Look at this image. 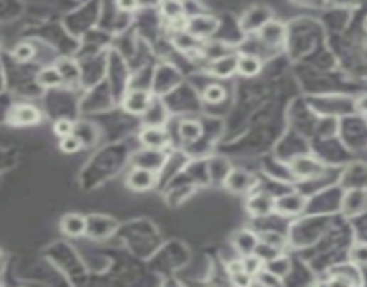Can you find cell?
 Listing matches in <instances>:
<instances>
[{"instance_id":"cell-1","label":"cell","mask_w":367,"mask_h":287,"mask_svg":"<svg viewBox=\"0 0 367 287\" xmlns=\"http://www.w3.org/2000/svg\"><path fill=\"white\" fill-rule=\"evenodd\" d=\"M290 172L297 179L310 182V179L323 178L328 172V169L326 164L321 158L314 157V155H299V157L290 160Z\"/></svg>"},{"instance_id":"cell-2","label":"cell","mask_w":367,"mask_h":287,"mask_svg":"<svg viewBox=\"0 0 367 287\" xmlns=\"http://www.w3.org/2000/svg\"><path fill=\"white\" fill-rule=\"evenodd\" d=\"M341 214L348 219H356L367 212V189H344L341 196Z\"/></svg>"},{"instance_id":"cell-3","label":"cell","mask_w":367,"mask_h":287,"mask_svg":"<svg viewBox=\"0 0 367 287\" xmlns=\"http://www.w3.org/2000/svg\"><path fill=\"white\" fill-rule=\"evenodd\" d=\"M138 140H140L144 150L156 151V153H161L171 146V135L160 124H147V126L142 127Z\"/></svg>"},{"instance_id":"cell-4","label":"cell","mask_w":367,"mask_h":287,"mask_svg":"<svg viewBox=\"0 0 367 287\" xmlns=\"http://www.w3.org/2000/svg\"><path fill=\"white\" fill-rule=\"evenodd\" d=\"M328 276H330L328 283H337V286H362L363 283L362 268L349 261L331 266L328 269Z\"/></svg>"},{"instance_id":"cell-5","label":"cell","mask_w":367,"mask_h":287,"mask_svg":"<svg viewBox=\"0 0 367 287\" xmlns=\"http://www.w3.org/2000/svg\"><path fill=\"white\" fill-rule=\"evenodd\" d=\"M342 189H367V162H351L339 176Z\"/></svg>"},{"instance_id":"cell-6","label":"cell","mask_w":367,"mask_h":287,"mask_svg":"<svg viewBox=\"0 0 367 287\" xmlns=\"http://www.w3.org/2000/svg\"><path fill=\"white\" fill-rule=\"evenodd\" d=\"M307 209V198L299 192H287L275 198V212L283 217H297Z\"/></svg>"},{"instance_id":"cell-7","label":"cell","mask_w":367,"mask_h":287,"mask_svg":"<svg viewBox=\"0 0 367 287\" xmlns=\"http://www.w3.org/2000/svg\"><path fill=\"white\" fill-rule=\"evenodd\" d=\"M219 27V20L212 15H193L190 19H186L185 29L188 31L190 34L197 38V40H204V38H210Z\"/></svg>"},{"instance_id":"cell-8","label":"cell","mask_w":367,"mask_h":287,"mask_svg":"<svg viewBox=\"0 0 367 287\" xmlns=\"http://www.w3.org/2000/svg\"><path fill=\"white\" fill-rule=\"evenodd\" d=\"M8 120L13 126H36L41 122V112L34 105L23 103V105L13 106Z\"/></svg>"},{"instance_id":"cell-9","label":"cell","mask_w":367,"mask_h":287,"mask_svg":"<svg viewBox=\"0 0 367 287\" xmlns=\"http://www.w3.org/2000/svg\"><path fill=\"white\" fill-rule=\"evenodd\" d=\"M126 183L134 192H147V190H151L156 185V172L152 169L137 165V167L129 171Z\"/></svg>"},{"instance_id":"cell-10","label":"cell","mask_w":367,"mask_h":287,"mask_svg":"<svg viewBox=\"0 0 367 287\" xmlns=\"http://www.w3.org/2000/svg\"><path fill=\"white\" fill-rule=\"evenodd\" d=\"M245 209L251 217H269L275 212V198L267 192H252L245 202Z\"/></svg>"},{"instance_id":"cell-11","label":"cell","mask_w":367,"mask_h":287,"mask_svg":"<svg viewBox=\"0 0 367 287\" xmlns=\"http://www.w3.org/2000/svg\"><path fill=\"white\" fill-rule=\"evenodd\" d=\"M152 103V95L147 90H131L124 95L122 106L131 115H144Z\"/></svg>"},{"instance_id":"cell-12","label":"cell","mask_w":367,"mask_h":287,"mask_svg":"<svg viewBox=\"0 0 367 287\" xmlns=\"http://www.w3.org/2000/svg\"><path fill=\"white\" fill-rule=\"evenodd\" d=\"M256 33H258L260 41L267 45V47H280V45H283V40H285L287 27L282 22H278V20L271 19L260 27Z\"/></svg>"},{"instance_id":"cell-13","label":"cell","mask_w":367,"mask_h":287,"mask_svg":"<svg viewBox=\"0 0 367 287\" xmlns=\"http://www.w3.org/2000/svg\"><path fill=\"white\" fill-rule=\"evenodd\" d=\"M255 182L256 179L251 172L244 171V169H231L224 185H226V189H230L231 192H235V194H245V192L252 190Z\"/></svg>"},{"instance_id":"cell-14","label":"cell","mask_w":367,"mask_h":287,"mask_svg":"<svg viewBox=\"0 0 367 287\" xmlns=\"http://www.w3.org/2000/svg\"><path fill=\"white\" fill-rule=\"evenodd\" d=\"M60 226L65 235H68V237L72 239H79L83 237V235H86V231H88V217L75 212L67 214V216H63V219H61Z\"/></svg>"},{"instance_id":"cell-15","label":"cell","mask_w":367,"mask_h":287,"mask_svg":"<svg viewBox=\"0 0 367 287\" xmlns=\"http://www.w3.org/2000/svg\"><path fill=\"white\" fill-rule=\"evenodd\" d=\"M260 239H258V234L252 230H248V228H244V230H238L237 234H233V237H231V244H233V250L237 251L238 255H249V254H255L256 246H258Z\"/></svg>"},{"instance_id":"cell-16","label":"cell","mask_w":367,"mask_h":287,"mask_svg":"<svg viewBox=\"0 0 367 287\" xmlns=\"http://www.w3.org/2000/svg\"><path fill=\"white\" fill-rule=\"evenodd\" d=\"M160 13L164 15V19L167 20L169 24L176 26V29H178L179 26H185L186 11L183 0H161Z\"/></svg>"},{"instance_id":"cell-17","label":"cell","mask_w":367,"mask_h":287,"mask_svg":"<svg viewBox=\"0 0 367 287\" xmlns=\"http://www.w3.org/2000/svg\"><path fill=\"white\" fill-rule=\"evenodd\" d=\"M237 58L238 54H233V53L224 54V56L210 61L208 71H210V74L212 75H216V78H220V79L231 78L233 74H237Z\"/></svg>"},{"instance_id":"cell-18","label":"cell","mask_w":367,"mask_h":287,"mask_svg":"<svg viewBox=\"0 0 367 287\" xmlns=\"http://www.w3.org/2000/svg\"><path fill=\"white\" fill-rule=\"evenodd\" d=\"M172 43H174L176 47H178V49L185 54L201 53V49H203V43H201V40H197L193 34H190L188 31L185 29V26L178 27V31H176L174 36H172Z\"/></svg>"},{"instance_id":"cell-19","label":"cell","mask_w":367,"mask_h":287,"mask_svg":"<svg viewBox=\"0 0 367 287\" xmlns=\"http://www.w3.org/2000/svg\"><path fill=\"white\" fill-rule=\"evenodd\" d=\"M262 67H264V63H262L260 56H256V54H238L237 74L244 75V78H255V75H258L262 72Z\"/></svg>"},{"instance_id":"cell-20","label":"cell","mask_w":367,"mask_h":287,"mask_svg":"<svg viewBox=\"0 0 367 287\" xmlns=\"http://www.w3.org/2000/svg\"><path fill=\"white\" fill-rule=\"evenodd\" d=\"M178 133L181 142L185 144H193L203 137V124L196 119H183L178 126Z\"/></svg>"},{"instance_id":"cell-21","label":"cell","mask_w":367,"mask_h":287,"mask_svg":"<svg viewBox=\"0 0 367 287\" xmlns=\"http://www.w3.org/2000/svg\"><path fill=\"white\" fill-rule=\"evenodd\" d=\"M36 83L41 88H58V86L63 85V75H61L58 65H48L38 72Z\"/></svg>"},{"instance_id":"cell-22","label":"cell","mask_w":367,"mask_h":287,"mask_svg":"<svg viewBox=\"0 0 367 287\" xmlns=\"http://www.w3.org/2000/svg\"><path fill=\"white\" fill-rule=\"evenodd\" d=\"M348 261L356 264L358 268H367V241L358 239L348 248Z\"/></svg>"},{"instance_id":"cell-23","label":"cell","mask_w":367,"mask_h":287,"mask_svg":"<svg viewBox=\"0 0 367 287\" xmlns=\"http://www.w3.org/2000/svg\"><path fill=\"white\" fill-rule=\"evenodd\" d=\"M265 268L269 269V271H272L275 275H278L280 278H283V276H287L290 273V269H292V262H290V259L287 257V255L278 254L275 259H271L269 262H265Z\"/></svg>"},{"instance_id":"cell-24","label":"cell","mask_w":367,"mask_h":287,"mask_svg":"<svg viewBox=\"0 0 367 287\" xmlns=\"http://www.w3.org/2000/svg\"><path fill=\"white\" fill-rule=\"evenodd\" d=\"M203 99L210 105H220L226 99V88L220 83H210L203 90Z\"/></svg>"},{"instance_id":"cell-25","label":"cell","mask_w":367,"mask_h":287,"mask_svg":"<svg viewBox=\"0 0 367 287\" xmlns=\"http://www.w3.org/2000/svg\"><path fill=\"white\" fill-rule=\"evenodd\" d=\"M230 165H228L226 160H220V158H216V160L210 162V178L213 182H226L228 174H230Z\"/></svg>"},{"instance_id":"cell-26","label":"cell","mask_w":367,"mask_h":287,"mask_svg":"<svg viewBox=\"0 0 367 287\" xmlns=\"http://www.w3.org/2000/svg\"><path fill=\"white\" fill-rule=\"evenodd\" d=\"M34 56H36V49H34L33 43H27V41L18 43L15 47V51H13V58L18 63H29V61H33Z\"/></svg>"},{"instance_id":"cell-27","label":"cell","mask_w":367,"mask_h":287,"mask_svg":"<svg viewBox=\"0 0 367 287\" xmlns=\"http://www.w3.org/2000/svg\"><path fill=\"white\" fill-rule=\"evenodd\" d=\"M252 283H258V286H282L283 278H280L278 275L269 271L264 266V269H260V271L252 276Z\"/></svg>"},{"instance_id":"cell-28","label":"cell","mask_w":367,"mask_h":287,"mask_svg":"<svg viewBox=\"0 0 367 287\" xmlns=\"http://www.w3.org/2000/svg\"><path fill=\"white\" fill-rule=\"evenodd\" d=\"M242 268H244L245 273H249L251 276H255L260 269H264L265 262L258 257L256 254H249V255H242Z\"/></svg>"},{"instance_id":"cell-29","label":"cell","mask_w":367,"mask_h":287,"mask_svg":"<svg viewBox=\"0 0 367 287\" xmlns=\"http://www.w3.org/2000/svg\"><path fill=\"white\" fill-rule=\"evenodd\" d=\"M58 68H60L61 75H63V85L65 83H67V85H74V83L79 81V78H81L78 65H75L74 61H63V63L58 65Z\"/></svg>"},{"instance_id":"cell-30","label":"cell","mask_w":367,"mask_h":287,"mask_svg":"<svg viewBox=\"0 0 367 287\" xmlns=\"http://www.w3.org/2000/svg\"><path fill=\"white\" fill-rule=\"evenodd\" d=\"M258 239H260V243H265V244H269V246H275L282 251H283V248H285V235L280 234V231H275V230L262 231V234H258Z\"/></svg>"},{"instance_id":"cell-31","label":"cell","mask_w":367,"mask_h":287,"mask_svg":"<svg viewBox=\"0 0 367 287\" xmlns=\"http://www.w3.org/2000/svg\"><path fill=\"white\" fill-rule=\"evenodd\" d=\"M83 142L79 140V137L75 133L68 135V137L60 138V150L63 151L65 155H75L83 150Z\"/></svg>"},{"instance_id":"cell-32","label":"cell","mask_w":367,"mask_h":287,"mask_svg":"<svg viewBox=\"0 0 367 287\" xmlns=\"http://www.w3.org/2000/svg\"><path fill=\"white\" fill-rule=\"evenodd\" d=\"M74 133L78 135L79 140L83 142V146H92L97 138V130L93 126H90V124H78Z\"/></svg>"},{"instance_id":"cell-33","label":"cell","mask_w":367,"mask_h":287,"mask_svg":"<svg viewBox=\"0 0 367 287\" xmlns=\"http://www.w3.org/2000/svg\"><path fill=\"white\" fill-rule=\"evenodd\" d=\"M52 130H54V135H56L58 138H63V137H68V135L74 133L75 124L72 122L70 119H67V117H61V119H58L56 122H54Z\"/></svg>"},{"instance_id":"cell-34","label":"cell","mask_w":367,"mask_h":287,"mask_svg":"<svg viewBox=\"0 0 367 287\" xmlns=\"http://www.w3.org/2000/svg\"><path fill=\"white\" fill-rule=\"evenodd\" d=\"M353 113L367 119V92L358 93V95L353 99Z\"/></svg>"},{"instance_id":"cell-35","label":"cell","mask_w":367,"mask_h":287,"mask_svg":"<svg viewBox=\"0 0 367 287\" xmlns=\"http://www.w3.org/2000/svg\"><path fill=\"white\" fill-rule=\"evenodd\" d=\"M230 280L233 286H240V287H245V286H251L252 283V276L249 275V273H245L244 269L238 273H235V275H230Z\"/></svg>"},{"instance_id":"cell-36","label":"cell","mask_w":367,"mask_h":287,"mask_svg":"<svg viewBox=\"0 0 367 287\" xmlns=\"http://www.w3.org/2000/svg\"><path fill=\"white\" fill-rule=\"evenodd\" d=\"M326 4L334 6L339 9H353L362 4V0H326Z\"/></svg>"},{"instance_id":"cell-37","label":"cell","mask_w":367,"mask_h":287,"mask_svg":"<svg viewBox=\"0 0 367 287\" xmlns=\"http://www.w3.org/2000/svg\"><path fill=\"white\" fill-rule=\"evenodd\" d=\"M117 8L122 13H134L140 8V0H117Z\"/></svg>"},{"instance_id":"cell-38","label":"cell","mask_w":367,"mask_h":287,"mask_svg":"<svg viewBox=\"0 0 367 287\" xmlns=\"http://www.w3.org/2000/svg\"><path fill=\"white\" fill-rule=\"evenodd\" d=\"M242 261L240 259H233V261H230V262H226V271H228V275H235V273H238V271H242Z\"/></svg>"},{"instance_id":"cell-39","label":"cell","mask_w":367,"mask_h":287,"mask_svg":"<svg viewBox=\"0 0 367 287\" xmlns=\"http://www.w3.org/2000/svg\"><path fill=\"white\" fill-rule=\"evenodd\" d=\"M363 29H366V33H367V19L363 20Z\"/></svg>"},{"instance_id":"cell-40","label":"cell","mask_w":367,"mask_h":287,"mask_svg":"<svg viewBox=\"0 0 367 287\" xmlns=\"http://www.w3.org/2000/svg\"><path fill=\"white\" fill-rule=\"evenodd\" d=\"M0 262H2V251H0Z\"/></svg>"}]
</instances>
